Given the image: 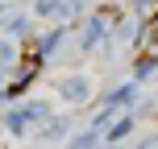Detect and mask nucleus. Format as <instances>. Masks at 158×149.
Segmentation results:
<instances>
[{"label":"nucleus","instance_id":"obj_1","mask_svg":"<svg viewBox=\"0 0 158 149\" xmlns=\"http://www.w3.org/2000/svg\"><path fill=\"white\" fill-rule=\"evenodd\" d=\"M63 95H67V100H83V95H87V83H83V79H67V83H63Z\"/></svg>","mask_w":158,"mask_h":149},{"label":"nucleus","instance_id":"obj_2","mask_svg":"<svg viewBox=\"0 0 158 149\" xmlns=\"http://www.w3.org/2000/svg\"><path fill=\"white\" fill-rule=\"evenodd\" d=\"M146 37H150V50L158 54V13L150 17V25H146Z\"/></svg>","mask_w":158,"mask_h":149},{"label":"nucleus","instance_id":"obj_3","mask_svg":"<svg viewBox=\"0 0 158 149\" xmlns=\"http://www.w3.org/2000/svg\"><path fill=\"white\" fill-rule=\"evenodd\" d=\"M154 112H158V100H154Z\"/></svg>","mask_w":158,"mask_h":149}]
</instances>
